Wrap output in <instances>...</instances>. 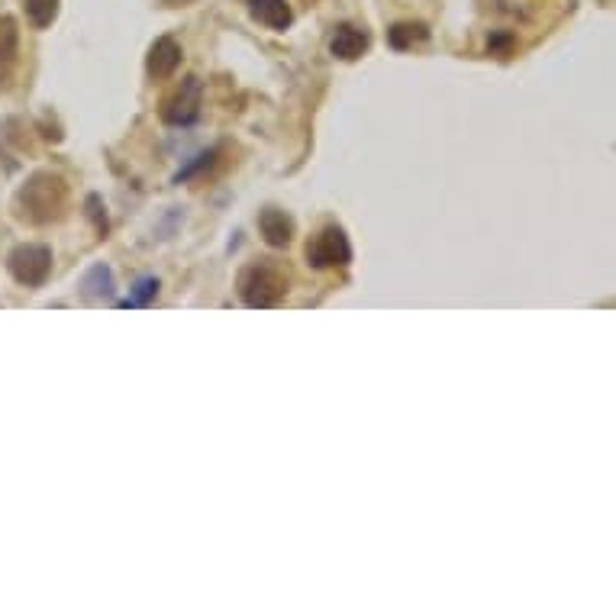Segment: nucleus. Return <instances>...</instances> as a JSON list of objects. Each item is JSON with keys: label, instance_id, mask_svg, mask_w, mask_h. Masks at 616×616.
I'll return each instance as SVG.
<instances>
[{"label": "nucleus", "instance_id": "7ed1b4c3", "mask_svg": "<svg viewBox=\"0 0 616 616\" xmlns=\"http://www.w3.org/2000/svg\"><path fill=\"white\" fill-rule=\"evenodd\" d=\"M7 268L23 288H42L52 275V249L36 246V242H26V246H17L10 252Z\"/></svg>", "mask_w": 616, "mask_h": 616}, {"label": "nucleus", "instance_id": "9b49d317", "mask_svg": "<svg viewBox=\"0 0 616 616\" xmlns=\"http://www.w3.org/2000/svg\"><path fill=\"white\" fill-rule=\"evenodd\" d=\"M81 291L88 297H110L113 294V271L107 265L88 268V275L81 278Z\"/></svg>", "mask_w": 616, "mask_h": 616}, {"label": "nucleus", "instance_id": "0eeeda50", "mask_svg": "<svg viewBox=\"0 0 616 616\" xmlns=\"http://www.w3.org/2000/svg\"><path fill=\"white\" fill-rule=\"evenodd\" d=\"M178 65H181V46H178V42L171 39V36L155 39L152 49H149V62H146L149 78L152 81H165V78L175 75Z\"/></svg>", "mask_w": 616, "mask_h": 616}, {"label": "nucleus", "instance_id": "6e6552de", "mask_svg": "<svg viewBox=\"0 0 616 616\" xmlns=\"http://www.w3.org/2000/svg\"><path fill=\"white\" fill-rule=\"evenodd\" d=\"M246 7L255 23H262L275 33H284L294 23V13L284 0H246Z\"/></svg>", "mask_w": 616, "mask_h": 616}, {"label": "nucleus", "instance_id": "4468645a", "mask_svg": "<svg viewBox=\"0 0 616 616\" xmlns=\"http://www.w3.org/2000/svg\"><path fill=\"white\" fill-rule=\"evenodd\" d=\"M155 297H159V281H155V278H142V281L136 284V288L130 291V297H123V300H120V307H126V310L149 307Z\"/></svg>", "mask_w": 616, "mask_h": 616}, {"label": "nucleus", "instance_id": "f03ea898", "mask_svg": "<svg viewBox=\"0 0 616 616\" xmlns=\"http://www.w3.org/2000/svg\"><path fill=\"white\" fill-rule=\"evenodd\" d=\"M239 297L242 304L252 307V310H268V307H278L284 294H288V275L284 268L275 265L271 259H259L239 271Z\"/></svg>", "mask_w": 616, "mask_h": 616}, {"label": "nucleus", "instance_id": "1a4fd4ad", "mask_svg": "<svg viewBox=\"0 0 616 616\" xmlns=\"http://www.w3.org/2000/svg\"><path fill=\"white\" fill-rule=\"evenodd\" d=\"M20 59V30L13 17H0V84H7Z\"/></svg>", "mask_w": 616, "mask_h": 616}, {"label": "nucleus", "instance_id": "ddd939ff", "mask_svg": "<svg viewBox=\"0 0 616 616\" xmlns=\"http://www.w3.org/2000/svg\"><path fill=\"white\" fill-rule=\"evenodd\" d=\"M426 36H429V33H426L423 23H397L394 30L388 33V39H391L394 49H410V46H417V42H423Z\"/></svg>", "mask_w": 616, "mask_h": 616}, {"label": "nucleus", "instance_id": "39448f33", "mask_svg": "<svg viewBox=\"0 0 616 616\" xmlns=\"http://www.w3.org/2000/svg\"><path fill=\"white\" fill-rule=\"evenodd\" d=\"M200 94H204L200 81L197 78H184L178 84V91L171 94V97H165L162 120L171 123V126H191L200 117Z\"/></svg>", "mask_w": 616, "mask_h": 616}, {"label": "nucleus", "instance_id": "f8f14e48", "mask_svg": "<svg viewBox=\"0 0 616 616\" xmlns=\"http://www.w3.org/2000/svg\"><path fill=\"white\" fill-rule=\"evenodd\" d=\"M26 17L36 30H46L59 17V0H26Z\"/></svg>", "mask_w": 616, "mask_h": 616}, {"label": "nucleus", "instance_id": "423d86ee", "mask_svg": "<svg viewBox=\"0 0 616 616\" xmlns=\"http://www.w3.org/2000/svg\"><path fill=\"white\" fill-rule=\"evenodd\" d=\"M368 46H371V36L365 30H358V26H349V23L336 26L333 36H329V52H333L336 59H342V62L362 59V55L368 52Z\"/></svg>", "mask_w": 616, "mask_h": 616}, {"label": "nucleus", "instance_id": "f257e3e1", "mask_svg": "<svg viewBox=\"0 0 616 616\" xmlns=\"http://www.w3.org/2000/svg\"><path fill=\"white\" fill-rule=\"evenodd\" d=\"M65 207H68V184L59 175H52V171H36V175L17 191V197H13L17 217L33 226L62 220Z\"/></svg>", "mask_w": 616, "mask_h": 616}, {"label": "nucleus", "instance_id": "20e7f679", "mask_svg": "<svg viewBox=\"0 0 616 616\" xmlns=\"http://www.w3.org/2000/svg\"><path fill=\"white\" fill-rule=\"evenodd\" d=\"M307 262L313 268H342L352 262V246L342 226H326L307 242Z\"/></svg>", "mask_w": 616, "mask_h": 616}, {"label": "nucleus", "instance_id": "9d476101", "mask_svg": "<svg viewBox=\"0 0 616 616\" xmlns=\"http://www.w3.org/2000/svg\"><path fill=\"white\" fill-rule=\"evenodd\" d=\"M259 229H262V236H265L268 246L284 249L291 242V236H294V220L284 210L268 207V210L259 213Z\"/></svg>", "mask_w": 616, "mask_h": 616}]
</instances>
